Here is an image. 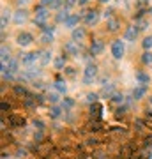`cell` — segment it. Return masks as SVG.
<instances>
[{"instance_id": "6da1fadb", "label": "cell", "mask_w": 152, "mask_h": 159, "mask_svg": "<svg viewBox=\"0 0 152 159\" xmlns=\"http://www.w3.org/2000/svg\"><path fill=\"white\" fill-rule=\"evenodd\" d=\"M97 76H99V67H97V64L90 62V64H87L85 69H83L81 83H83V85H92V83L97 80Z\"/></svg>"}, {"instance_id": "7a4b0ae2", "label": "cell", "mask_w": 152, "mask_h": 159, "mask_svg": "<svg viewBox=\"0 0 152 159\" xmlns=\"http://www.w3.org/2000/svg\"><path fill=\"white\" fill-rule=\"evenodd\" d=\"M110 53L115 60H120L124 58L126 55V41L124 39H113L112 41V46H110Z\"/></svg>"}, {"instance_id": "3957f363", "label": "cell", "mask_w": 152, "mask_h": 159, "mask_svg": "<svg viewBox=\"0 0 152 159\" xmlns=\"http://www.w3.org/2000/svg\"><path fill=\"white\" fill-rule=\"evenodd\" d=\"M20 60H21V66L25 67H30V66H35V62L41 58V51H30V53H21L20 55Z\"/></svg>"}, {"instance_id": "277c9868", "label": "cell", "mask_w": 152, "mask_h": 159, "mask_svg": "<svg viewBox=\"0 0 152 159\" xmlns=\"http://www.w3.org/2000/svg\"><path fill=\"white\" fill-rule=\"evenodd\" d=\"M34 41H35L34 34H32V32H27V30H21V32H18V35H16V44L21 46V48H28Z\"/></svg>"}, {"instance_id": "5b68a950", "label": "cell", "mask_w": 152, "mask_h": 159, "mask_svg": "<svg viewBox=\"0 0 152 159\" xmlns=\"http://www.w3.org/2000/svg\"><path fill=\"white\" fill-rule=\"evenodd\" d=\"M28 20H30V12H28L27 9H16V11L12 12V23L18 25V27L25 25Z\"/></svg>"}, {"instance_id": "8992f818", "label": "cell", "mask_w": 152, "mask_h": 159, "mask_svg": "<svg viewBox=\"0 0 152 159\" xmlns=\"http://www.w3.org/2000/svg\"><path fill=\"white\" fill-rule=\"evenodd\" d=\"M104 41L103 39H92V43H90L89 46V53L90 57H99V55H103V51H104Z\"/></svg>"}, {"instance_id": "52a82bcc", "label": "cell", "mask_w": 152, "mask_h": 159, "mask_svg": "<svg viewBox=\"0 0 152 159\" xmlns=\"http://www.w3.org/2000/svg\"><path fill=\"white\" fill-rule=\"evenodd\" d=\"M62 53L67 57H78L80 55V44L74 41H66L62 46Z\"/></svg>"}, {"instance_id": "ba28073f", "label": "cell", "mask_w": 152, "mask_h": 159, "mask_svg": "<svg viewBox=\"0 0 152 159\" xmlns=\"http://www.w3.org/2000/svg\"><path fill=\"white\" fill-rule=\"evenodd\" d=\"M99 20H101V12L96 11V9H92V11H87L83 16V21L87 27H94V25H97L99 23Z\"/></svg>"}, {"instance_id": "9c48e42d", "label": "cell", "mask_w": 152, "mask_h": 159, "mask_svg": "<svg viewBox=\"0 0 152 159\" xmlns=\"http://www.w3.org/2000/svg\"><path fill=\"white\" fill-rule=\"evenodd\" d=\"M138 34H140V30H138V27H136V23L135 25H127L124 30V37L122 39L126 41V43H135L136 37H138Z\"/></svg>"}, {"instance_id": "30bf717a", "label": "cell", "mask_w": 152, "mask_h": 159, "mask_svg": "<svg viewBox=\"0 0 152 159\" xmlns=\"http://www.w3.org/2000/svg\"><path fill=\"white\" fill-rule=\"evenodd\" d=\"M90 119H92V122H101V119H103V106L99 104V102L90 104Z\"/></svg>"}, {"instance_id": "8fae6325", "label": "cell", "mask_w": 152, "mask_h": 159, "mask_svg": "<svg viewBox=\"0 0 152 159\" xmlns=\"http://www.w3.org/2000/svg\"><path fill=\"white\" fill-rule=\"evenodd\" d=\"M87 39V30L83 29V27H76L74 30H71V41H74V43H83V41Z\"/></svg>"}, {"instance_id": "7c38bea8", "label": "cell", "mask_w": 152, "mask_h": 159, "mask_svg": "<svg viewBox=\"0 0 152 159\" xmlns=\"http://www.w3.org/2000/svg\"><path fill=\"white\" fill-rule=\"evenodd\" d=\"M135 78H136V83L138 85H143V87H149L152 81V76L149 73H145V71H136Z\"/></svg>"}, {"instance_id": "4fadbf2b", "label": "cell", "mask_w": 152, "mask_h": 159, "mask_svg": "<svg viewBox=\"0 0 152 159\" xmlns=\"http://www.w3.org/2000/svg\"><path fill=\"white\" fill-rule=\"evenodd\" d=\"M80 20H81V14H74V12H71V16L64 21V27H66L67 30H74L76 27H80L78 25Z\"/></svg>"}, {"instance_id": "5bb4252c", "label": "cell", "mask_w": 152, "mask_h": 159, "mask_svg": "<svg viewBox=\"0 0 152 159\" xmlns=\"http://www.w3.org/2000/svg\"><path fill=\"white\" fill-rule=\"evenodd\" d=\"M147 94H149V87H143V85H136L131 90V96L135 97V101H141Z\"/></svg>"}, {"instance_id": "9a60e30c", "label": "cell", "mask_w": 152, "mask_h": 159, "mask_svg": "<svg viewBox=\"0 0 152 159\" xmlns=\"http://www.w3.org/2000/svg\"><path fill=\"white\" fill-rule=\"evenodd\" d=\"M55 58H53V51L51 50H43L41 51V58H39V62H41V67H46L50 62H53Z\"/></svg>"}, {"instance_id": "2e32d148", "label": "cell", "mask_w": 152, "mask_h": 159, "mask_svg": "<svg viewBox=\"0 0 152 159\" xmlns=\"http://www.w3.org/2000/svg\"><path fill=\"white\" fill-rule=\"evenodd\" d=\"M69 16H71V11L66 9V7H62V9H58V11L55 12V23L57 25H58V23H62L64 25V21H66Z\"/></svg>"}, {"instance_id": "e0dca14e", "label": "cell", "mask_w": 152, "mask_h": 159, "mask_svg": "<svg viewBox=\"0 0 152 159\" xmlns=\"http://www.w3.org/2000/svg\"><path fill=\"white\" fill-rule=\"evenodd\" d=\"M53 90L55 92H58L60 96H66L67 94V83H66V80H62V78H58L53 83Z\"/></svg>"}, {"instance_id": "ac0fdd59", "label": "cell", "mask_w": 152, "mask_h": 159, "mask_svg": "<svg viewBox=\"0 0 152 159\" xmlns=\"http://www.w3.org/2000/svg\"><path fill=\"white\" fill-rule=\"evenodd\" d=\"M48 115H50V119L58 120V119L64 115V108L60 106V104H53V106H50V111H48Z\"/></svg>"}, {"instance_id": "d6986e66", "label": "cell", "mask_w": 152, "mask_h": 159, "mask_svg": "<svg viewBox=\"0 0 152 159\" xmlns=\"http://www.w3.org/2000/svg\"><path fill=\"white\" fill-rule=\"evenodd\" d=\"M11 21H12V12L7 11V9H4V11H2V18H0V29L6 30L7 25H9Z\"/></svg>"}, {"instance_id": "ffe728a7", "label": "cell", "mask_w": 152, "mask_h": 159, "mask_svg": "<svg viewBox=\"0 0 152 159\" xmlns=\"http://www.w3.org/2000/svg\"><path fill=\"white\" fill-rule=\"evenodd\" d=\"M66 62H67V55H58V57H55V60H53V67L57 69V71H64V69L67 67L66 66Z\"/></svg>"}, {"instance_id": "44dd1931", "label": "cell", "mask_w": 152, "mask_h": 159, "mask_svg": "<svg viewBox=\"0 0 152 159\" xmlns=\"http://www.w3.org/2000/svg\"><path fill=\"white\" fill-rule=\"evenodd\" d=\"M60 106L64 108V111H73V108L76 106V101H74L73 97L64 96L62 97V102H60Z\"/></svg>"}, {"instance_id": "7402d4cb", "label": "cell", "mask_w": 152, "mask_h": 159, "mask_svg": "<svg viewBox=\"0 0 152 159\" xmlns=\"http://www.w3.org/2000/svg\"><path fill=\"white\" fill-rule=\"evenodd\" d=\"M118 29H120V20H118L117 16L110 18V20L106 21V30L108 32H117Z\"/></svg>"}, {"instance_id": "603a6c76", "label": "cell", "mask_w": 152, "mask_h": 159, "mask_svg": "<svg viewBox=\"0 0 152 159\" xmlns=\"http://www.w3.org/2000/svg\"><path fill=\"white\" fill-rule=\"evenodd\" d=\"M9 124L11 127H23L25 125V119H23L21 115H9Z\"/></svg>"}, {"instance_id": "cb8c5ba5", "label": "cell", "mask_w": 152, "mask_h": 159, "mask_svg": "<svg viewBox=\"0 0 152 159\" xmlns=\"http://www.w3.org/2000/svg\"><path fill=\"white\" fill-rule=\"evenodd\" d=\"M110 101H112L113 104H117V106H122V104H126V96L122 94V92H115Z\"/></svg>"}, {"instance_id": "d4e9b609", "label": "cell", "mask_w": 152, "mask_h": 159, "mask_svg": "<svg viewBox=\"0 0 152 159\" xmlns=\"http://www.w3.org/2000/svg\"><path fill=\"white\" fill-rule=\"evenodd\" d=\"M12 90H14V94H16V96H23L25 99L32 96V94L27 90V87H23V85H14V87H12Z\"/></svg>"}, {"instance_id": "484cf974", "label": "cell", "mask_w": 152, "mask_h": 159, "mask_svg": "<svg viewBox=\"0 0 152 159\" xmlns=\"http://www.w3.org/2000/svg\"><path fill=\"white\" fill-rule=\"evenodd\" d=\"M0 51H2V57H0V58H2V64H7V62H9V60L12 58L11 50H9L6 44H2V50H0Z\"/></svg>"}, {"instance_id": "4316f807", "label": "cell", "mask_w": 152, "mask_h": 159, "mask_svg": "<svg viewBox=\"0 0 152 159\" xmlns=\"http://www.w3.org/2000/svg\"><path fill=\"white\" fill-rule=\"evenodd\" d=\"M46 97H48V102H50L51 106H53V104H60V102H62V99H60V94H58V92H50Z\"/></svg>"}, {"instance_id": "83f0119b", "label": "cell", "mask_w": 152, "mask_h": 159, "mask_svg": "<svg viewBox=\"0 0 152 159\" xmlns=\"http://www.w3.org/2000/svg\"><path fill=\"white\" fill-rule=\"evenodd\" d=\"M141 64L143 66H150L152 64V51H143L141 53Z\"/></svg>"}, {"instance_id": "f1b7e54d", "label": "cell", "mask_w": 152, "mask_h": 159, "mask_svg": "<svg viewBox=\"0 0 152 159\" xmlns=\"http://www.w3.org/2000/svg\"><path fill=\"white\" fill-rule=\"evenodd\" d=\"M141 48H143L145 51H150L152 50V35L143 37V41H141Z\"/></svg>"}, {"instance_id": "f546056e", "label": "cell", "mask_w": 152, "mask_h": 159, "mask_svg": "<svg viewBox=\"0 0 152 159\" xmlns=\"http://www.w3.org/2000/svg\"><path fill=\"white\" fill-rule=\"evenodd\" d=\"M55 41V35L53 34H41V43L43 44H51Z\"/></svg>"}, {"instance_id": "4dcf8cb0", "label": "cell", "mask_w": 152, "mask_h": 159, "mask_svg": "<svg viewBox=\"0 0 152 159\" xmlns=\"http://www.w3.org/2000/svg\"><path fill=\"white\" fill-rule=\"evenodd\" d=\"M32 125H34V129H37V131H46V124L41 119H34L32 120Z\"/></svg>"}, {"instance_id": "1f68e13d", "label": "cell", "mask_w": 152, "mask_h": 159, "mask_svg": "<svg viewBox=\"0 0 152 159\" xmlns=\"http://www.w3.org/2000/svg\"><path fill=\"white\" fill-rule=\"evenodd\" d=\"M55 30H57V23H48L41 32H43V34H53L55 35Z\"/></svg>"}, {"instance_id": "d6a6232c", "label": "cell", "mask_w": 152, "mask_h": 159, "mask_svg": "<svg viewBox=\"0 0 152 159\" xmlns=\"http://www.w3.org/2000/svg\"><path fill=\"white\" fill-rule=\"evenodd\" d=\"M85 97H87V102L94 104V102H97V99H99V94H97V92H89Z\"/></svg>"}, {"instance_id": "836d02e7", "label": "cell", "mask_w": 152, "mask_h": 159, "mask_svg": "<svg viewBox=\"0 0 152 159\" xmlns=\"http://www.w3.org/2000/svg\"><path fill=\"white\" fill-rule=\"evenodd\" d=\"M136 27H138V30H145L147 27H150V25H149V20H145V18H141V20H138V21H136Z\"/></svg>"}, {"instance_id": "e575fe53", "label": "cell", "mask_w": 152, "mask_h": 159, "mask_svg": "<svg viewBox=\"0 0 152 159\" xmlns=\"http://www.w3.org/2000/svg\"><path fill=\"white\" fill-rule=\"evenodd\" d=\"M135 129L138 131V133H143V131H145V122L141 119H136L135 120Z\"/></svg>"}, {"instance_id": "d590c367", "label": "cell", "mask_w": 152, "mask_h": 159, "mask_svg": "<svg viewBox=\"0 0 152 159\" xmlns=\"http://www.w3.org/2000/svg\"><path fill=\"white\" fill-rule=\"evenodd\" d=\"M34 99L37 104H44V102H48V97L43 96V94H34Z\"/></svg>"}, {"instance_id": "8d00e7d4", "label": "cell", "mask_w": 152, "mask_h": 159, "mask_svg": "<svg viewBox=\"0 0 152 159\" xmlns=\"http://www.w3.org/2000/svg\"><path fill=\"white\" fill-rule=\"evenodd\" d=\"M76 6H78V0H64V7L69 9V11H71L73 7H76Z\"/></svg>"}, {"instance_id": "74e56055", "label": "cell", "mask_w": 152, "mask_h": 159, "mask_svg": "<svg viewBox=\"0 0 152 159\" xmlns=\"http://www.w3.org/2000/svg\"><path fill=\"white\" fill-rule=\"evenodd\" d=\"M64 74H66V76H69V78H74V76H76V69L71 67V66H67V67L64 69Z\"/></svg>"}, {"instance_id": "f35d334b", "label": "cell", "mask_w": 152, "mask_h": 159, "mask_svg": "<svg viewBox=\"0 0 152 159\" xmlns=\"http://www.w3.org/2000/svg\"><path fill=\"white\" fill-rule=\"evenodd\" d=\"M27 156H28V152H27V148H18V150H16V157L18 159H25V157H27Z\"/></svg>"}, {"instance_id": "ab89813d", "label": "cell", "mask_w": 152, "mask_h": 159, "mask_svg": "<svg viewBox=\"0 0 152 159\" xmlns=\"http://www.w3.org/2000/svg\"><path fill=\"white\" fill-rule=\"evenodd\" d=\"M32 85H34V89H37V90H44V89H46V85H44V81H43V80H35Z\"/></svg>"}, {"instance_id": "60d3db41", "label": "cell", "mask_w": 152, "mask_h": 159, "mask_svg": "<svg viewBox=\"0 0 152 159\" xmlns=\"http://www.w3.org/2000/svg\"><path fill=\"white\" fill-rule=\"evenodd\" d=\"M30 0H16V9H27Z\"/></svg>"}, {"instance_id": "b9f144b4", "label": "cell", "mask_w": 152, "mask_h": 159, "mask_svg": "<svg viewBox=\"0 0 152 159\" xmlns=\"http://www.w3.org/2000/svg\"><path fill=\"white\" fill-rule=\"evenodd\" d=\"M149 4V0H138L136 2V7H141V6H147Z\"/></svg>"}, {"instance_id": "7bdbcfd3", "label": "cell", "mask_w": 152, "mask_h": 159, "mask_svg": "<svg viewBox=\"0 0 152 159\" xmlns=\"http://www.w3.org/2000/svg\"><path fill=\"white\" fill-rule=\"evenodd\" d=\"M9 108H11V104H9V102H6V101H2V110L6 111V110H9Z\"/></svg>"}, {"instance_id": "ee69618b", "label": "cell", "mask_w": 152, "mask_h": 159, "mask_svg": "<svg viewBox=\"0 0 152 159\" xmlns=\"http://www.w3.org/2000/svg\"><path fill=\"white\" fill-rule=\"evenodd\" d=\"M145 117L152 122V110H145Z\"/></svg>"}, {"instance_id": "f6af8a7d", "label": "cell", "mask_w": 152, "mask_h": 159, "mask_svg": "<svg viewBox=\"0 0 152 159\" xmlns=\"http://www.w3.org/2000/svg\"><path fill=\"white\" fill-rule=\"evenodd\" d=\"M89 4V0H78V6H81V7H85Z\"/></svg>"}, {"instance_id": "bcb514c9", "label": "cell", "mask_w": 152, "mask_h": 159, "mask_svg": "<svg viewBox=\"0 0 152 159\" xmlns=\"http://www.w3.org/2000/svg\"><path fill=\"white\" fill-rule=\"evenodd\" d=\"M97 2H99V4H108L110 0H97Z\"/></svg>"}, {"instance_id": "7dc6e473", "label": "cell", "mask_w": 152, "mask_h": 159, "mask_svg": "<svg viewBox=\"0 0 152 159\" xmlns=\"http://www.w3.org/2000/svg\"><path fill=\"white\" fill-rule=\"evenodd\" d=\"M149 102H150V106H152V96H149Z\"/></svg>"}, {"instance_id": "c3c4849f", "label": "cell", "mask_w": 152, "mask_h": 159, "mask_svg": "<svg viewBox=\"0 0 152 159\" xmlns=\"http://www.w3.org/2000/svg\"><path fill=\"white\" fill-rule=\"evenodd\" d=\"M149 14H150V16H152V7H149Z\"/></svg>"}]
</instances>
